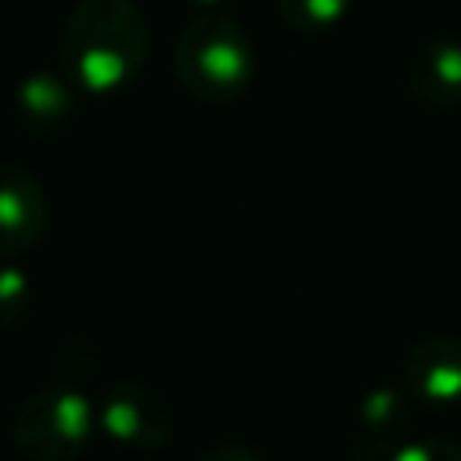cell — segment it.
<instances>
[{
    "label": "cell",
    "instance_id": "6da1fadb",
    "mask_svg": "<svg viewBox=\"0 0 461 461\" xmlns=\"http://www.w3.org/2000/svg\"><path fill=\"white\" fill-rule=\"evenodd\" d=\"M148 58V22L133 0H76L58 40V61L72 86L112 94L133 83Z\"/></svg>",
    "mask_w": 461,
    "mask_h": 461
},
{
    "label": "cell",
    "instance_id": "7a4b0ae2",
    "mask_svg": "<svg viewBox=\"0 0 461 461\" xmlns=\"http://www.w3.org/2000/svg\"><path fill=\"white\" fill-rule=\"evenodd\" d=\"M252 40L245 25L223 11H198L173 47L176 83L205 104H227L252 83Z\"/></svg>",
    "mask_w": 461,
    "mask_h": 461
},
{
    "label": "cell",
    "instance_id": "3957f363",
    "mask_svg": "<svg viewBox=\"0 0 461 461\" xmlns=\"http://www.w3.org/2000/svg\"><path fill=\"white\" fill-rule=\"evenodd\" d=\"M94 429V403L72 385L36 389L11 414V443L25 461H76Z\"/></svg>",
    "mask_w": 461,
    "mask_h": 461
},
{
    "label": "cell",
    "instance_id": "277c9868",
    "mask_svg": "<svg viewBox=\"0 0 461 461\" xmlns=\"http://www.w3.org/2000/svg\"><path fill=\"white\" fill-rule=\"evenodd\" d=\"M97 429L130 450H158L173 439V407L166 403L162 393H155L151 385L137 382V378H115L101 389L97 403Z\"/></svg>",
    "mask_w": 461,
    "mask_h": 461
},
{
    "label": "cell",
    "instance_id": "5b68a950",
    "mask_svg": "<svg viewBox=\"0 0 461 461\" xmlns=\"http://www.w3.org/2000/svg\"><path fill=\"white\" fill-rule=\"evenodd\" d=\"M50 202L43 184L22 169L0 162V259L22 256L47 238Z\"/></svg>",
    "mask_w": 461,
    "mask_h": 461
},
{
    "label": "cell",
    "instance_id": "8992f818",
    "mask_svg": "<svg viewBox=\"0 0 461 461\" xmlns=\"http://www.w3.org/2000/svg\"><path fill=\"white\" fill-rule=\"evenodd\" d=\"M403 393L425 407L461 403V339L429 335L403 357Z\"/></svg>",
    "mask_w": 461,
    "mask_h": 461
},
{
    "label": "cell",
    "instance_id": "52a82bcc",
    "mask_svg": "<svg viewBox=\"0 0 461 461\" xmlns=\"http://www.w3.org/2000/svg\"><path fill=\"white\" fill-rule=\"evenodd\" d=\"M407 83L425 104L447 108L461 101V40H429L414 50Z\"/></svg>",
    "mask_w": 461,
    "mask_h": 461
},
{
    "label": "cell",
    "instance_id": "ba28073f",
    "mask_svg": "<svg viewBox=\"0 0 461 461\" xmlns=\"http://www.w3.org/2000/svg\"><path fill=\"white\" fill-rule=\"evenodd\" d=\"M407 393H396V389H371L360 407H357V418H360V450L367 457H385L393 454L400 443H403V425H407Z\"/></svg>",
    "mask_w": 461,
    "mask_h": 461
},
{
    "label": "cell",
    "instance_id": "9c48e42d",
    "mask_svg": "<svg viewBox=\"0 0 461 461\" xmlns=\"http://www.w3.org/2000/svg\"><path fill=\"white\" fill-rule=\"evenodd\" d=\"M72 83L68 79H58L50 72H36L29 79H22L18 86V108H22V119L32 122V126H54L68 115L72 108Z\"/></svg>",
    "mask_w": 461,
    "mask_h": 461
},
{
    "label": "cell",
    "instance_id": "30bf717a",
    "mask_svg": "<svg viewBox=\"0 0 461 461\" xmlns=\"http://www.w3.org/2000/svg\"><path fill=\"white\" fill-rule=\"evenodd\" d=\"M353 7V0H277V14L295 32H321Z\"/></svg>",
    "mask_w": 461,
    "mask_h": 461
},
{
    "label": "cell",
    "instance_id": "8fae6325",
    "mask_svg": "<svg viewBox=\"0 0 461 461\" xmlns=\"http://www.w3.org/2000/svg\"><path fill=\"white\" fill-rule=\"evenodd\" d=\"M32 281L18 267H0V328H14L32 310Z\"/></svg>",
    "mask_w": 461,
    "mask_h": 461
},
{
    "label": "cell",
    "instance_id": "7c38bea8",
    "mask_svg": "<svg viewBox=\"0 0 461 461\" xmlns=\"http://www.w3.org/2000/svg\"><path fill=\"white\" fill-rule=\"evenodd\" d=\"M382 461H461V447L450 439H403Z\"/></svg>",
    "mask_w": 461,
    "mask_h": 461
},
{
    "label": "cell",
    "instance_id": "4fadbf2b",
    "mask_svg": "<svg viewBox=\"0 0 461 461\" xmlns=\"http://www.w3.org/2000/svg\"><path fill=\"white\" fill-rule=\"evenodd\" d=\"M198 461H267V457L249 443H220V447L205 450Z\"/></svg>",
    "mask_w": 461,
    "mask_h": 461
},
{
    "label": "cell",
    "instance_id": "5bb4252c",
    "mask_svg": "<svg viewBox=\"0 0 461 461\" xmlns=\"http://www.w3.org/2000/svg\"><path fill=\"white\" fill-rule=\"evenodd\" d=\"M194 4H198L202 11H209V7H212V4H220V0H194Z\"/></svg>",
    "mask_w": 461,
    "mask_h": 461
}]
</instances>
